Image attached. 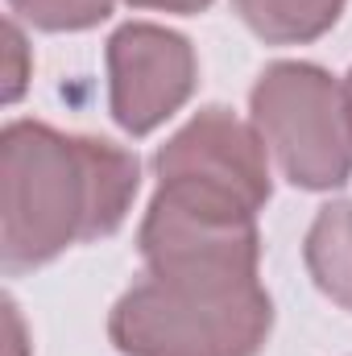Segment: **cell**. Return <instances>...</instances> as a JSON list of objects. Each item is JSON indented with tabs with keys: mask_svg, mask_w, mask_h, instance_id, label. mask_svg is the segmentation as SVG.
Segmentation results:
<instances>
[{
	"mask_svg": "<svg viewBox=\"0 0 352 356\" xmlns=\"http://www.w3.org/2000/svg\"><path fill=\"white\" fill-rule=\"evenodd\" d=\"M141 186L137 154L8 120L0 133V266L8 277L50 266L71 245L112 236Z\"/></svg>",
	"mask_w": 352,
	"mask_h": 356,
	"instance_id": "cell-1",
	"label": "cell"
},
{
	"mask_svg": "<svg viewBox=\"0 0 352 356\" xmlns=\"http://www.w3.org/2000/svg\"><path fill=\"white\" fill-rule=\"evenodd\" d=\"M269 327L262 277L145 273L108 315L120 356H262Z\"/></svg>",
	"mask_w": 352,
	"mask_h": 356,
	"instance_id": "cell-2",
	"label": "cell"
},
{
	"mask_svg": "<svg viewBox=\"0 0 352 356\" xmlns=\"http://www.w3.org/2000/svg\"><path fill=\"white\" fill-rule=\"evenodd\" d=\"M249 116L290 186L336 191L352 178L349 99L323 67L269 63L249 91Z\"/></svg>",
	"mask_w": 352,
	"mask_h": 356,
	"instance_id": "cell-3",
	"label": "cell"
},
{
	"mask_svg": "<svg viewBox=\"0 0 352 356\" xmlns=\"http://www.w3.org/2000/svg\"><path fill=\"white\" fill-rule=\"evenodd\" d=\"M265 141L232 108H199L175 137L154 154L158 186H178L199 199H216L257 216L269 203V162Z\"/></svg>",
	"mask_w": 352,
	"mask_h": 356,
	"instance_id": "cell-4",
	"label": "cell"
},
{
	"mask_svg": "<svg viewBox=\"0 0 352 356\" xmlns=\"http://www.w3.org/2000/svg\"><path fill=\"white\" fill-rule=\"evenodd\" d=\"M195 46L175 29L129 21L108 38V108L125 133L145 137L166 124L195 95Z\"/></svg>",
	"mask_w": 352,
	"mask_h": 356,
	"instance_id": "cell-5",
	"label": "cell"
},
{
	"mask_svg": "<svg viewBox=\"0 0 352 356\" xmlns=\"http://www.w3.org/2000/svg\"><path fill=\"white\" fill-rule=\"evenodd\" d=\"M303 261L311 282L352 311V203H328L307 228L303 241Z\"/></svg>",
	"mask_w": 352,
	"mask_h": 356,
	"instance_id": "cell-6",
	"label": "cell"
},
{
	"mask_svg": "<svg viewBox=\"0 0 352 356\" xmlns=\"http://www.w3.org/2000/svg\"><path fill=\"white\" fill-rule=\"evenodd\" d=\"M349 0H232V13L265 46H307L323 38Z\"/></svg>",
	"mask_w": 352,
	"mask_h": 356,
	"instance_id": "cell-7",
	"label": "cell"
},
{
	"mask_svg": "<svg viewBox=\"0 0 352 356\" xmlns=\"http://www.w3.org/2000/svg\"><path fill=\"white\" fill-rule=\"evenodd\" d=\"M116 0H8V13L46 33H79L108 21Z\"/></svg>",
	"mask_w": 352,
	"mask_h": 356,
	"instance_id": "cell-8",
	"label": "cell"
},
{
	"mask_svg": "<svg viewBox=\"0 0 352 356\" xmlns=\"http://www.w3.org/2000/svg\"><path fill=\"white\" fill-rule=\"evenodd\" d=\"M4 38H8V88H4V99L13 104V99H21L25 79H29V63H25L29 50H25V33H21V25H17V17L8 21Z\"/></svg>",
	"mask_w": 352,
	"mask_h": 356,
	"instance_id": "cell-9",
	"label": "cell"
},
{
	"mask_svg": "<svg viewBox=\"0 0 352 356\" xmlns=\"http://www.w3.org/2000/svg\"><path fill=\"white\" fill-rule=\"evenodd\" d=\"M133 8H162V13H182V17H191V13H203L211 0H129Z\"/></svg>",
	"mask_w": 352,
	"mask_h": 356,
	"instance_id": "cell-10",
	"label": "cell"
},
{
	"mask_svg": "<svg viewBox=\"0 0 352 356\" xmlns=\"http://www.w3.org/2000/svg\"><path fill=\"white\" fill-rule=\"evenodd\" d=\"M344 99H349V120H352V71H349V79H344Z\"/></svg>",
	"mask_w": 352,
	"mask_h": 356,
	"instance_id": "cell-11",
	"label": "cell"
}]
</instances>
